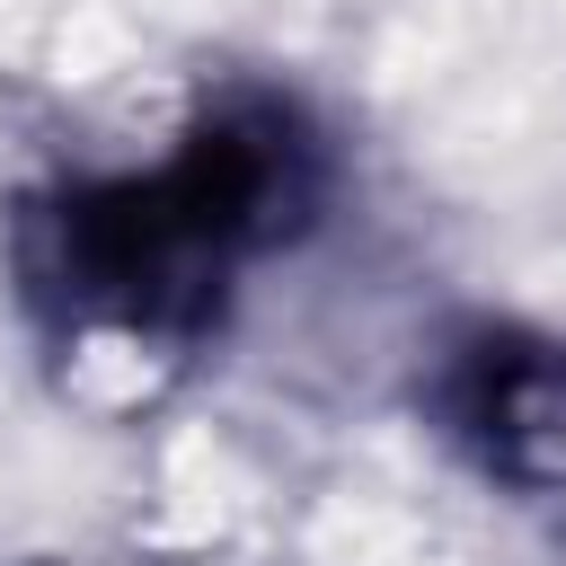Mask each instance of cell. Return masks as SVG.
Wrapping results in <instances>:
<instances>
[{"label":"cell","instance_id":"cell-1","mask_svg":"<svg viewBox=\"0 0 566 566\" xmlns=\"http://www.w3.org/2000/svg\"><path fill=\"white\" fill-rule=\"evenodd\" d=\"M327 203V142L283 88H221L150 168L62 177L18 203L9 265L62 354L186 363L230 283Z\"/></svg>","mask_w":566,"mask_h":566},{"label":"cell","instance_id":"cell-2","mask_svg":"<svg viewBox=\"0 0 566 566\" xmlns=\"http://www.w3.org/2000/svg\"><path fill=\"white\" fill-rule=\"evenodd\" d=\"M424 416L478 478L513 495H566V336L522 318L451 327L424 363Z\"/></svg>","mask_w":566,"mask_h":566},{"label":"cell","instance_id":"cell-3","mask_svg":"<svg viewBox=\"0 0 566 566\" xmlns=\"http://www.w3.org/2000/svg\"><path fill=\"white\" fill-rule=\"evenodd\" d=\"M557 504H566V495H557ZM557 566H566V539H557Z\"/></svg>","mask_w":566,"mask_h":566},{"label":"cell","instance_id":"cell-4","mask_svg":"<svg viewBox=\"0 0 566 566\" xmlns=\"http://www.w3.org/2000/svg\"><path fill=\"white\" fill-rule=\"evenodd\" d=\"M44 566H71V557H44Z\"/></svg>","mask_w":566,"mask_h":566}]
</instances>
